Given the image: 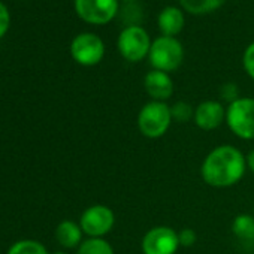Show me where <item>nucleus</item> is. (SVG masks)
<instances>
[{
  "instance_id": "nucleus-1",
  "label": "nucleus",
  "mask_w": 254,
  "mask_h": 254,
  "mask_svg": "<svg viewBox=\"0 0 254 254\" xmlns=\"http://www.w3.org/2000/svg\"><path fill=\"white\" fill-rule=\"evenodd\" d=\"M245 169L247 159L238 148L232 145H220L205 157L200 174L208 186L226 189L239 183Z\"/></svg>"
},
{
  "instance_id": "nucleus-2",
  "label": "nucleus",
  "mask_w": 254,
  "mask_h": 254,
  "mask_svg": "<svg viewBox=\"0 0 254 254\" xmlns=\"http://www.w3.org/2000/svg\"><path fill=\"white\" fill-rule=\"evenodd\" d=\"M172 115L171 106L166 102L151 100L145 103L138 114V127L139 132L150 139L162 138L171 127Z\"/></svg>"
},
{
  "instance_id": "nucleus-3",
  "label": "nucleus",
  "mask_w": 254,
  "mask_h": 254,
  "mask_svg": "<svg viewBox=\"0 0 254 254\" xmlns=\"http://www.w3.org/2000/svg\"><path fill=\"white\" fill-rule=\"evenodd\" d=\"M148 59L156 70L169 73L181 66L184 60V48L177 38L160 36L153 41Z\"/></svg>"
},
{
  "instance_id": "nucleus-4",
  "label": "nucleus",
  "mask_w": 254,
  "mask_h": 254,
  "mask_svg": "<svg viewBox=\"0 0 254 254\" xmlns=\"http://www.w3.org/2000/svg\"><path fill=\"white\" fill-rule=\"evenodd\" d=\"M226 123L232 133L244 141L254 139V99L239 97L226 109Z\"/></svg>"
},
{
  "instance_id": "nucleus-5",
  "label": "nucleus",
  "mask_w": 254,
  "mask_h": 254,
  "mask_svg": "<svg viewBox=\"0 0 254 254\" xmlns=\"http://www.w3.org/2000/svg\"><path fill=\"white\" fill-rule=\"evenodd\" d=\"M151 39L147 30L141 26H127L118 36L117 47L120 54L132 63H138L148 57Z\"/></svg>"
},
{
  "instance_id": "nucleus-6",
  "label": "nucleus",
  "mask_w": 254,
  "mask_h": 254,
  "mask_svg": "<svg viewBox=\"0 0 254 254\" xmlns=\"http://www.w3.org/2000/svg\"><path fill=\"white\" fill-rule=\"evenodd\" d=\"M180 247L178 232L169 226H156L150 229L141 242L144 254H175Z\"/></svg>"
},
{
  "instance_id": "nucleus-7",
  "label": "nucleus",
  "mask_w": 254,
  "mask_h": 254,
  "mask_svg": "<svg viewBox=\"0 0 254 254\" xmlns=\"http://www.w3.org/2000/svg\"><path fill=\"white\" fill-rule=\"evenodd\" d=\"M75 9L84 21L102 26L117 17L118 0H75Z\"/></svg>"
},
{
  "instance_id": "nucleus-8",
  "label": "nucleus",
  "mask_w": 254,
  "mask_h": 254,
  "mask_svg": "<svg viewBox=\"0 0 254 254\" xmlns=\"http://www.w3.org/2000/svg\"><path fill=\"white\" fill-rule=\"evenodd\" d=\"M115 224V215L111 208L105 205H93L81 215L79 226L90 238H102L112 230Z\"/></svg>"
},
{
  "instance_id": "nucleus-9",
  "label": "nucleus",
  "mask_w": 254,
  "mask_h": 254,
  "mask_svg": "<svg viewBox=\"0 0 254 254\" xmlns=\"http://www.w3.org/2000/svg\"><path fill=\"white\" fill-rule=\"evenodd\" d=\"M70 53L75 62L82 66H94L105 56L103 41L93 33H81L78 35L70 45Z\"/></svg>"
},
{
  "instance_id": "nucleus-10",
  "label": "nucleus",
  "mask_w": 254,
  "mask_h": 254,
  "mask_svg": "<svg viewBox=\"0 0 254 254\" xmlns=\"http://www.w3.org/2000/svg\"><path fill=\"white\" fill-rule=\"evenodd\" d=\"M196 126L205 132L215 130L226 121V108L217 100H205L194 108Z\"/></svg>"
},
{
  "instance_id": "nucleus-11",
  "label": "nucleus",
  "mask_w": 254,
  "mask_h": 254,
  "mask_svg": "<svg viewBox=\"0 0 254 254\" xmlns=\"http://www.w3.org/2000/svg\"><path fill=\"white\" fill-rule=\"evenodd\" d=\"M144 87L148 96L156 102H166L174 94V82L169 73L162 70H150L145 75Z\"/></svg>"
},
{
  "instance_id": "nucleus-12",
  "label": "nucleus",
  "mask_w": 254,
  "mask_h": 254,
  "mask_svg": "<svg viewBox=\"0 0 254 254\" xmlns=\"http://www.w3.org/2000/svg\"><path fill=\"white\" fill-rule=\"evenodd\" d=\"M157 24L163 36L175 38L184 27V14L177 6H166L159 14Z\"/></svg>"
},
{
  "instance_id": "nucleus-13",
  "label": "nucleus",
  "mask_w": 254,
  "mask_h": 254,
  "mask_svg": "<svg viewBox=\"0 0 254 254\" xmlns=\"http://www.w3.org/2000/svg\"><path fill=\"white\" fill-rule=\"evenodd\" d=\"M82 229L79 224L66 220L62 221L57 229H56V238L60 242V245L66 247V248H73L82 244Z\"/></svg>"
},
{
  "instance_id": "nucleus-14",
  "label": "nucleus",
  "mask_w": 254,
  "mask_h": 254,
  "mask_svg": "<svg viewBox=\"0 0 254 254\" xmlns=\"http://www.w3.org/2000/svg\"><path fill=\"white\" fill-rule=\"evenodd\" d=\"M233 235L242 242H254V217L251 214H239L232 223Z\"/></svg>"
},
{
  "instance_id": "nucleus-15",
  "label": "nucleus",
  "mask_w": 254,
  "mask_h": 254,
  "mask_svg": "<svg viewBox=\"0 0 254 254\" xmlns=\"http://www.w3.org/2000/svg\"><path fill=\"white\" fill-rule=\"evenodd\" d=\"M180 5L193 15H203L220 9L227 0H178Z\"/></svg>"
},
{
  "instance_id": "nucleus-16",
  "label": "nucleus",
  "mask_w": 254,
  "mask_h": 254,
  "mask_svg": "<svg viewBox=\"0 0 254 254\" xmlns=\"http://www.w3.org/2000/svg\"><path fill=\"white\" fill-rule=\"evenodd\" d=\"M78 254H115L112 245L103 238H88L79 245Z\"/></svg>"
},
{
  "instance_id": "nucleus-17",
  "label": "nucleus",
  "mask_w": 254,
  "mask_h": 254,
  "mask_svg": "<svg viewBox=\"0 0 254 254\" xmlns=\"http://www.w3.org/2000/svg\"><path fill=\"white\" fill-rule=\"evenodd\" d=\"M8 254H48V253H47V248L41 242L26 239V241L15 242L9 248Z\"/></svg>"
},
{
  "instance_id": "nucleus-18",
  "label": "nucleus",
  "mask_w": 254,
  "mask_h": 254,
  "mask_svg": "<svg viewBox=\"0 0 254 254\" xmlns=\"http://www.w3.org/2000/svg\"><path fill=\"white\" fill-rule=\"evenodd\" d=\"M171 115H172V121L189 123L194 117V109L187 102H177L175 105L171 106Z\"/></svg>"
},
{
  "instance_id": "nucleus-19",
  "label": "nucleus",
  "mask_w": 254,
  "mask_h": 254,
  "mask_svg": "<svg viewBox=\"0 0 254 254\" xmlns=\"http://www.w3.org/2000/svg\"><path fill=\"white\" fill-rule=\"evenodd\" d=\"M220 96H221V99L224 102H227L230 105V103H233L235 100L239 99V90H238L235 82H226L220 88Z\"/></svg>"
},
{
  "instance_id": "nucleus-20",
  "label": "nucleus",
  "mask_w": 254,
  "mask_h": 254,
  "mask_svg": "<svg viewBox=\"0 0 254 254\" xmlns=\"http://www.w3.org/2000/svg\"><path fill=\"white\" fill-rule=\"evenodd\" d=\"M242 63H244V69H245L247 75L254 79V42H251L247 47V50L244 51Z\"/></svg>"
},
{
  "instance_id": "nucleus-21",
  "label": "nucleus",
  "mask_w": 254,
  "mask_h": 254,
  "mask_svg": "<svg viewBox=\"0 0 254 254\" xmlns=\"http://www.w3.org/2000/svg\"><path fill=\"white\" fill-rule=\"evenodd\" d=\"M178 239H180L181 247H191L197 241V235H196V232L193 229L186 227L181 232H178Z\"/></svg>"
},
{
  "instance_id": "nucleus-22",
  "label": "nucleus",
  "mask_w": 254,
  "mask_h": 254,
  "mask_svg": "<svg viewBox=\"0 0 254 254\" xmlns=\"http://www.w3.org/2000/svg\"><path fill=\"white\" fill-rule=\"evenodd\" d=\"M8 26H9V12L6 9V6L0 2V36L5 35Z\"/></svg>"
},
{
  "instance_id": "nucleus-23",
  "label": "nucleus",
  "mask_w": 254,
  "mask_h": 254,
  "mask_svg": "<svg viewBox=\"0 0 254 254\" xmlns=\"http://www.w3.org/2000/svg\"><path fill=\"white\" fill-rule=\"evenodd\" d=\"M247 159V168L254 174V150L248 153V156L245 157Z\"/></svg>"
},
{
  "instance_id": "nucleus-24",
  "label": "nucleus",
  "mask_w": 254,
  "mask_h": 254,
  "mask_svg": "<svg viewBox=\"0 0 254 254\" xmlns=\"http://www.w3.org/2000/svg\"><path fill=\"white\" fill-rule=\"evenodd\" d=\"M121 2H124V3H133V2H136V0H121Z\"/></svg>"
},
{
  "instance_id": "nucleus-25",
  "label": "nucleus",
  "mask_w": 254,
  "mask_h": 254,
  "mask_svg": "<svg viewBox=\"0 0 254 254\" xmlns=\"http://www.w3.org/2000/svg\"><path fill=\"white\" fill-rule=\"evenodd\" d=\"M54 254H66V253H54Z\"/></svg>"
}]
</instances>
